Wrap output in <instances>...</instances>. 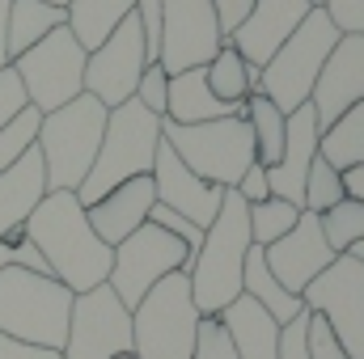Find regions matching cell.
Masks as SVG:
<instances>
[{"mask_svg": "<svg viewBox=\"0 0 364 359\" xmlns=\"http://www.w3.org/2000/svg\"><path fill=\"white\" fill-rule=\"evenodd\" d=\"M21 233L43 254L51 279H60L73 296L93 292L110 279V245L97 241L73 190H47V199L30 211Z\"/></svg>", "mask_w": 364, "mask_h": 359, "instance_id": "cell-1", "label": "cell"}, {"mask_svg": "<svg viewBox=\"0 0 364 359\" xmlns=\"http://www.w3.org/2000/svg\"><path fill=\"white\" fill-rule=\"evenodd\" d=\"M250 254V216L246 199L237 190H225L216 220L203 228V241L186 267L191 279V300L199 317H220L237 296H242V267Z\"/></svg>", "mask_w": 364, "mask_h": 359, "instance_id": "cell-2", "label": "cell"}, {"mask_svg": "<svg viewBox=\"0 0 364 359\" xmlns=\"http://www.w3.org/2000/svg\"><path fill=\"white\" fill-rule=\"evenodd\" d=\"M157 148H161V118L149 114L136 97L114 106L110 118H106L102 148L93 157L90 178L81 182V190H77V203L90 207V203H97L102 194H110L123 182L149 178L153 161H157Z\"/></svg>", "mask_w": 364, "mask_h": 359, "instance_id": "cell-3", "label": "cell"}, {"mask_svg": "<svg viewBox=\"0 0 364 359\" xmlns=\"http://www.w3.org/2000/svg\"><path fill=\"white\" fill-rule=\"evenodd\" d=\"M73 300L77 296L51 275L26 267L0 270V334L30 343V347L64 351Z\"/></svg>", "mask_w": 364, "mask_h": 359, "instance_id": "cell-4", "label": "cell"}, {"mask_svg": "<svg viewBox=\"0 0 364 359\" xmlns=\"http://www.w3.org/2000/svg\"><path fill=\"white\" fill-rule=\"evenodd\" d=\"M106 118H110V110L90 93L43 114L34 148H38L43 170H47V190H73V194L81 190V182L93 170V157L102 148Z\"/></svg>", "mask_w": 364, "mask_h": 359, "instance_id": "cell-5", "label": "cell"}, {"mask_svg": "<svg viewBox=\"0 0 364 359\" xmlns=\"http://www.w3.org/2000/svg\"><path fill=\"white\" fill-rule=\"evenodd\" d=\"M161 140L174 148V157L195 178L212 182L220 190H233L242 174L255 165V136L242 114L195 123V127H178V123L161 118Z\"/></svg>", "mask_w": 364, "mask_h": 359, "instance_id": "cell-6", "label": "cell"}, {"mask_svg": "<svg viewBox=\"0 0 364 359\" xmlns=\"http://www.w3.org/2000/svg\"><path fill=\"white\" fill-rule=\"evenodd\" d=\"M335 43H339L335 21L314 4V9L305 13V21L284 38V47L259 68V93L272 101L279 114H292L296 106L309 101L314 81H318L326 55L335 51Z\"/></svg>", "mask_w": 364, "mask_h": 359, "instance_id": "cell-7", "label": "cell"}, {"mask_svg": "<svg viewBox=\"0 0 364 359\" xmlns=\"http://www.w3.org/2000/svg\"><path fill=\"white\" fill-rule=\"evenodd\" d=\"M199 321L191 279L186 270H174L132 309V351L140 359H191Z\"/></svg>", "mask_w": 364, "mask_h": 359, "instance_id": "cell-8", "label": "cell"}, {"mask_svg": "<svg viewBox=\"0 0 364 359\" xmlns=\"http://www.w3.org/2000/svg\"><path fill=\"white\" fill-rule=\"evenodd\" d=\"M13 72L26 89V101L38 114H51V110H60L85 93V51L73 38V30L60 26L43 43H34L26 55H17Z\"/></svg>", "mask_w": 364, "mask_h": 359, "instance_id": "cell-9", "label": "cell"}, {"mask_svg": "<svg viewBox=\"0 0 364 359\" xmlns=\"http://www.w3.org/2000/svg\"><path fill=\"white\" fill-rule=\"evenodd\" d=\"M191 267V250L178 237H170L166 228H157L153 220L140 224L127 241H119L110 250V292L123 300V309H136L149 287H157L166 275Z\"/></svg>", "mask_w": 364, "mask_h": 359, "instance_id": "cell-10", "label": "cell"}, {"mask_svg": "<svg viewBox=\"0 0 364 359\" xmlns=\"http://www.w3.org/2000/svg\"><path fill=\"white\" fill-rule=\"evenodd\" d=\"M301 304L305 313L326 321V330L348 351V359H364V263L339 254L301 292Z\"/></svg>", "mask_w": 364, "mask_h": 359, "instance_id": "cell-11", "label": "cell"}, {"mask_svg": "<svg viewBox=\"0 0 364 359\" xmlns=\"http://www.w3.org/2000/svg\"><path fill=\"white\" fill-rule=\"evenodd\" d=\"M220 47H225V34H220L212 0H161L157 64L166 68V77L208 68Z\"/></svg>", "mask_w": 364, "mask_h": 359, "instance_id": "cell-12", "label": "cell"}, {"mask_svg": "<svg viewBox=\"0 0 364 359\" xmlns=\"http://www.w3.org/2000/svg\"><path fill=\"white\" fill-rule=\"evenodd\" d=\"M132 351V309L110 292V283L81 292L73 300L68 317V338L60 359H114Z\"/></svg>", "mask_w": 364, "mask_h": 359, "instance_id": "cell-13", "label": "cell"}, {"mask_svg": "<svg viewBox=\"0 0 364 359\" xmlns=\"http://www.w3.org/2000/svg\"><path fill=\"white\" fill-rule=\"evenodd\" d=\"M144 68H149L144 30H140V21L132 13V17H123L114 26V34L102 47H93L85 55V93L97 97L106 110H114V106L136 97V85H140Z\"/></svg>", "mask_w": 364, "mask_h": 359, "instance_id": "cell-14", "label": "cell"}, {"mask_svg": "<svg viewBox=\"0 0 364 359\" xmlns=\"http://www.w3.org/2000/svg\"><path fill=\"white\" fill-rule=\"evenodd\" d=\"M339 254L326 245V237H322V224H318V216L314 211H301V220L275 241L263 250V263L272 270L275 279H279V287L284 292H292V296H301L322 270L331 267Z\"/></svg>", "mask_w": 364, "mask_h": 359, "instance_id": "cell-15", "label": "cell"}, {"mask_svg": "<svg viewBox=\"0 0 364 359\" xmlns=\"http://www.w3.org/2000/svg\"><path fill=\"white\" fill-rule=\"evenodd\" d=\"M356 101H364V34H339L335 51L326 55V64L314 81L309 106L318 114V127L326 131Z\"/></svg>", "mask_w": 364, "mask_h": 359, "instance_id": "cell-16", "label": "cell"}, {"mask_svg": "<svg viewBox=\"0 0 364 359\" xmlns=\"http://www.w3.org/2000/svg\"><path fill=\"white\" fill-rule=\"evenodd\" d=\"M149 178H153V190H157V203L170 207V211H178L182 220H191L195 228H208L216 220L225 190L212 186V182H203V178H195L178 157H174V148L166 140L157 148V161H153V174Z\"/></svg>", "mask_w": 364, "mask_h": 359, "instance_id": "cell-17", "label": "cell"}, {"mask_svg": "<svg viewBox=\"0 0 364 359\" xmlns=\"http://www.w3.org/2000/svg\"><path fill=\"white\" fill-rule=\"evenodd\" d=\"M314 9V0H255L246 21L225 38L250 68H263L275 51L284 47V38L305 21V13Z\"/></svg>", "mask_w": 364, "mask_h": 359, "instance_id": "cell-18", "label": "cell"}, {"mask_svg": "<svg viewBox=\"0 0 364 359\" xmlns=\"http://www.w3.org/2000/svg\"><path fill=\"white\" fill-rule=\"evenodd\" d=\"M318 136H322V127H318V114L309 101L296 106L292 114H284V148H279V161L267 170V190L275 199L301 207L309 165L318 157Z\"/></svg>", "mask_w": 364, "mask_h": 359, "instance_id": "cell-19", "label": "cell"}, {"mask_svg": "<svg viewBox=\"0 0 364 359\" xmlns=\"http://www.w3.org/2000/svg\"><path fill=\"white\" fill-rule=\"evenodd\" d=\"M153 203H157L153 178H132V182H123V186H114L110 194H102L97 203H90L85 207V220H90V228L97 233V241L114 250L140 224H149Z\"/></svg>", "mask_w": 364, "mask_h": 359, "instance_id": "cell-20", "label": "cell"}, {"mask_svg": "<svg viewBox=\"0 0 364 359\" xmlns=\"http://www.w3.org/2000/svg\"><path fill=\"white\" fill-rule=\"evenodd\" d=\"M43 199H47V170H43L38 148H30L17 165L0 174V237L21 228Z\"/></svg>", "mask_w": 364, "mask_h": 359, "instance_id": "cell-21", "label": "cell"}, {"mask_svg": "<svg viewBox=\"0 0 364 359\" xmlns=\"http://www.w3.org/2000/svg\"><path fill=\"white\" fill-rule=\"evenodd\" d=\"M216 321L229 334L237 359H275V351H279V326H275L250 296H237Z\"/></svg>", "mask_w": 364, "mask_h": 359, "instance_id": "cell-22", "label": "cell"}, {"mask_svg": "<svg viewBox=\"0 0 364 359\" xmlns=\"http://www.w3.org/2000/svg\"><path fill=\"white\" fill-rule=\"evenodd\" d=\"M242 106H246V101H242ZM242 106H229V101H220L216 93L208 89V72H203V68H191V72L170 77L166 118L178 123V127H195V123H212V118L242 114Z\"/></svg>", "mask_w": 364, "mask_h": 359, "instance_id": "cell-23", "label": "cell"}, {"mask_svg": "<svg viewBox=\"0 0 364 359\" xmlns=\"http://www.w3.org/2000/svg\"><path fill=\"white\" fill-rule=\"evenodd\" d=\"M68 26V9H55L47 0H13L9 9V26H4V51H9V64L17 55H26L34 43H43L51 30Z\"/></svg>", "mask_w": 364, "mask_h": 359, "instance_id": "cell-24", "label": "cell"}, {"mask_svg": "<svg viewBox=\"0 0 364 359\" xmlns=\"http://www.w3.org/2000/svg\"><path fill=\"white\" fill-rule=\"evenodd\" d=\"M242 296H250V300L272 317L275 326H288L292 317H301V313H305L301 296L284 292V287H279V279L267 270L259 245H250V254H246V267H242Z\"/></svg>", "mask_w": 364, "mask_h": 359, "instance_id": "cell-25", "label": "cell"}, {"mask_svg": "<svg viewBox=\"0 0 364 359\" xmlns=\"http://www.w3.org/2000/svg\"><path fill=\"white\" fill-rule=\"evenodd\" d=\"M132 13H136V0H73L68 4V30L81 43V51L90 55L93 47H102L114 34V26L123 17H132Z\"/></svg>", "mask_w": 364, "mask_h": 359, "instance_id": "cell-26", "label": "cell"}, {"mask_svg": "<svg viewBox=\"0 0 364 359\" xmlns=\"http://www.w3.org/2000/svg\"><path fill=\"white\" fill-rule=\"evenodd\" d=\"M318 157L331 170H356L364 165V101H356L348 114H339L322 136H318Z\"/></svg>", "mask_w": 364, "mask_h": 359, "instance_id": "cell-27", "label": "cell"}, {"mask_svg": "<svg viewBox=\"0 0 364 359\" xmlns=\"http://www.w3.org/2000/svg\"><path fill=\"white\" fill-rule=\"evenodd\" d=\"M203 72H208V89L216 93L220 101H229V106H242L250 93H259V68H250L229 43L212 55V64Z\"/></svg>", "mask_w": 364, "mask_h": 359, "instance_id": "cell-28", "label": "cell"}, {"mask_svg": "<svg viewBox=\"0 0 364 359\" xmlns=\"http://www.w3.org/2000/svg\"><path fill=\"white\" fill-rule=\"evenodd\" d=\"M242 118L250 123V136H255V161L263 170H272L279 161V148H284V114L263 93H250L246 106H242Z\"/></svg>", "mask_w": 364, "mask_h": 359, "instance_id": "cell-29", "label": "cell"}, {"mask_svg": "<svg viewBox=\"0 0 364 359\" xmlns=\"http://www.w3.org/2000/svg\"><path fill=\"white\" fill-rule=\"evenodd\" d=\"M246 216H250V245L267 250L301 220V207H292V203H284V199L272 194L263 203H246Z\"/></svg>", "mask_w": 364, "mask_h": 359, "instance_id": "cell-30", "label": "cell"}, {"mask_svg": "<svg viewBox=\"0 0 364 359\" xmlns=\"http://www.w3.org/2000/svg\"><path fill=\"white\" fill-rule=\"evenodd\" d=\"M318 224H322L326 245H331L335 254H348L356 241H364V203H356V199H339L331 211L318 216Z\"/></svg>", "mask_w": 364, "mask_h": 359, "instance_id": "cell-31", "label": "cell"}, {"mask_svg": "<svg viewBox=\"0 0 364 359\" xmlns=\"http://www.w3.org/2000/svg\"><path fill=\"white\" fill-rule=\"evenodd\" d=\"M339 199H348V194H343V174H339V170H331L322 157H314L309 178H305V199H301V211L322 216V211H331Z\"/></svg>", "mask_w": 364, "mask_h": 359, "instance_id": "cell-32", "label": "cell"}, {"mask_svg": "<svg viewBox=\"0 0 364 359\" xmlns=\"http://www.w3.org/2000/svg\"><path fill=\"white\" fill-rule=\"evenodd\" d=\"M38 123H43V114H38L34 106H26L9 127H0V174H4L9 165H17V161L34 148V140H38Z\"/></svg>", "mask_w": 364, "mask_h": 359, "instance_id": "cell-33", "label": "cell"}, {"mask_svg": "<svg viewBox=\"0 0 364 359\" xmlns=\"http://www.w3.org/2000/svg\"><path fill=\"white\" fill-rule=\"evenodd\" d=\"M166 93H170V77H166V68H161V64H149L144 77H140V85H136V101H140L149 114L166 118Z\"/></svg>", "mask_w": 364, "mask_h": 359, "instance_id": "cell-34", "label": "cell"}, {"mask_svg": "<svg viewBox=\"0 0 364 359\" xmlns=\"http://www.w3.org/2000/svg\"><path fill=\"white\" fill-rule=\"evenodd\" d=\"M191 359H237L233 355L229 334L220 330L216 317H203V321H199V334H195V351H191Z\"/></svg>", "mask_w": 364, "mask_h": 359, "instance_id": "cell-35", "label": "cell"}, {"mask_svg": "<svg viewBox=\"0 0 364 359\" xmlns=\"http://www.w3.org/2000/svg\"><path fill=\"white\" fill-rule=\"evenodd\" d=\"M339 34H364V0H314Z\"/></svg>", "mask_w": 364, "mask_h": 359, "instance_id": "cell-36", "label": "cell"}, {"mask_svg": "<svg viewBox=\"0 0 364 359\" xmlns=\"http://www.w3.org/2000/svg\"><path fill=\"white\" fill-rule=\"evenodd\" d=\"M275 359H309V313H301L288 326H279V351H275Z\"/></svg>", "mask_w": 364, "mask_h": 359, "instance_id": "cell-37", "label": "cell"}, {"mask_svg": "<svg viewBox=\"0 0 364 359\" xmlns=\"http://www.w3.org/2000/svg\"><path fill=\"white\" fill-rule=\"evenodd\" d=\"M26 106H30V101H26V89H21V81H17L13 64L0 68V127H9Z\"/></svg>", "mask_w": 364, "mask_h": 359, "instance_id": "cell-38", "label": "cell"}, {"mask_svg": "<svg viewBox=\"0 0 364 359\" xmlns=\"http://www.w3.org/2000/svg\"><path fill=\"white\" fill-rule=\"evenodd\" d=\"M309 359H348V351L335 343V334L326 330L322 317L309 313Z\"/></svg>", "mask_w": 364, "mask_h": 359, "instance_id": "cell-39", "label": "cell"}, {"mask_svg": "<svg viewBox=\"0 0 364 359\" xmlns=\"http://www.w3.org/2000/svg\"><path fill=\"white\" fill-rule=\"evenodd\" d=\"M233 190H237V194H242L246 203H263V199H272V190H267V170H263V165L255 161V165H250V170L242 174V182H237Z\"/></svg>", "mask_w": 364, "mask_h": 359, "instance_id": "cell-40", "label": "cell"}, {"mask_svg": "<svg viewBox=\"0 0 364 359\" xmlns=\"http://www.w3.org/2000/svg\"><path fill=\"white\" fill-rule=\"evenodd\" d=\"M250 4H255V0H212V9H216V21H220V34H225V38L246 21Z\"/></svg>", "mask_w": 364, "mask_h": 359, "instance_id": "cell-41", "label": "cell"}, {"mask_svg": "<svg viewBox=\"0 0 364 359\" xmlns=\"http://www.w3.org/2000/svg\"><path fill=\"white\" fill-rule=\"evenodd\" d=\"M0 359H60V351H47V347H30V343H17V338L0 334Z\"/></svg>", "mask_w": 364, "mask_h": 359, "instance_id": "cell-42", "label": "cell"}, {"mask_svg": "<svg viewBox=\"0 0 364 359\" xmlns=\"http://www.w3.org/2000/svg\"><path fill=\"white\" fill-rule=\"evenodd\" d=\"M9 9H13V0H0V68H9V51H4V26H9Z\"/></svg>", "mask_w": 364, "mask_h": 359, "instance_id": "cell-43", "label": "cell"}, {"mask_svg": "<svg viewBox=\"0 0 364 359\" xmlns=\"http://www.w3.org/2000/svg\"><path fill=\"white\" fill-rule=\"evenodd\" d=\"M47 4H55V9H68V4H73V0H47Z\"/></svg>", "mask_w": 364, "mask_h": 359, "instance_id": "cell-44", "label": "cell"}, {"mask_svg": "<svg viewBox=\"0 0 364 359\" xmlns=\"http://www.w3.org/2000/svg\"><path fill=\"white\" fill-rule=\"evenodd\" d=\"M114 359H140V355L136 351H123V355H114Z\"/></svg>", "mask_w": 364, "mask_h": 359, "instance_id": "cell-45", "label": "cell"}]
</instances>
